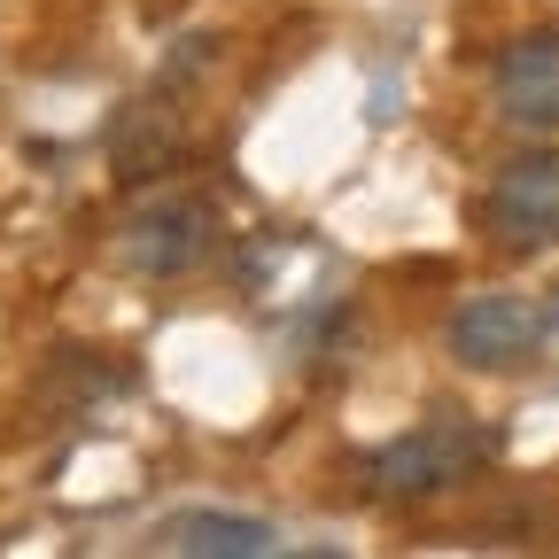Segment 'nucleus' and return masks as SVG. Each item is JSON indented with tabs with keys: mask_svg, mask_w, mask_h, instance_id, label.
<instances>
[{
	"mask_svg": "<svg viewBox=\"0 0 559 559\" xmlns=\"http://www.w3.org/2000/svg\"><path fill=\"white\" fill-rule=\"evenodd\" d=\"M156 544H164V551H187V559H264V551H272V521L202 506V513H179Z\"/></svg>",
	"mask_w": 559,
	"mask_h": 559,
	"instance_id": "obj_6",
	"label": "nucleus"
},
{
	"mask_svg": "<svg viewBox=\"0 0 559 559\" xmlns=\"http://www.w3.org/2000/svg\"><path fill=\"white\" fill-rule=\"evenodd\" d=\"M498 117L521 132H551L559 124V32H528L506 47L498 62Z\"/></svg>",
	"mask_w": 559,
	"mask_h": 559,
	"instance_id": "obj_5",
	"label": "nucleus"
},
{
	"mask_svg": "<svg viewBox=\"0 0 559 559\" xmlns=\"http://www.w3.org/2000/svg\"><path fill=\"white\" fill-rule=\"evenodd\" d=\"M551 326H559V304H551Z\"/></svg>",
	"mask_w": 559,
	"mask_h": 559,
	"instance_id": "obj_7",
	"label": "nucleus"
},
{
	"mask_svg": "<svg viewBox=\"0 0 559 559\" xmlns=\"http://www.w3.org/2000/svg\"><path fill=\"white\" fill-rule=\"evenodd\" d=\"M481 234L498 249H551L559 241V148L513 156L481 194Z\"/></svg>",
	"mask_w": 559,
	"mask_h": 559,
	"instance_id": "obj_3",
	"label": "nucleus"
},
{
	"mask_svg": "<svg viewBox=\"0 0 559 559\" xmlns=\"http://www.w3.org/2000/svg\"><path fill=\"white\" fill-rule=\"evenodd\" d=\"M544 349V311L513 288H481L451 311V358L474 373H521Z\"/></svg>",
	"mask_w": 559,
	"mask_h": 559,
	"instance_id": "obj_2",
	"label": "nucleus"
},
{
	"mask_svg": "<svg viewBox=\"0 0 559 559\" xmlns=\"http://www.w3.org/2000/svg\"><path fill=\"white\" fill-rule=\"evenodd\" d=\"M210 249H218V210L202 194H164L148 210H132V226H124V264L148 280H179Z\"/></svg>",
	"mask_w": 559,
	"mask_h": 559,
	"instance_id": "obj_4",
	"label": "nucleus"
},
{
	"mask_svg": "<svg viewBox=\"0 0 559 559\" xmlns=\"http://www.w3.org/2000/svg\"><path fill=\"white\" fill-rule=\"evenodd\" d=\"M489 459H498V436L474 412H428L419 428H404L366 459V489L373 498H436V489H459L466 474H481Z\"/></svg>",
	"mask_w": 559,
	"mask_h": 559,
	"instance_id": "obj_1",
	"label": "nucleus"
}]
</instances>
